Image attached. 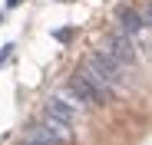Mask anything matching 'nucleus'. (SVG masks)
Listing matches in <instances>:
<instances>
[{"instance_id":"nucleus-1","label":"nucleus","mask_w":152,"mask_h":145,"mask_svg":"<svg viewBox=\"0 0 152 145\" xmlns=\"http://www.w3.org/2000/svg\"><path fill=\"white\" fill-rule=\"evenodd\" d=\"M86 112V106L80 102V99H73V96L66 92V89H60V92H53L46 99V106H43V115L46 119H53V122H60L63 129H76V122H80V115Z\"/></svg>"},{"instance_id":"nucleus-2","label":"nucleus","mask_w":152,"mask_h":145,"mask_svg":"<svg viewBox=\"0 0 152 145\" xmlns=\"http://www.w3.org/2000/svg\"><path fill=\"white\" fill-rule=\"evenodd\" d=\"M116 30L136 40V33L145 30V20H142V13L132 10V7H119V10H116Z\"/></svg>"},{"instance_id":"nucleus-3","label":"nucleus","mask_w":152,"mask_h":145,"mask_svg":"<svg viewBox=\"0 0 152 145\" xmlns=\"http://www.w3.org/2000/svg\"><path fill=\"white\" fill-rule=\"evenodd\" d=\"M13 46H17V43H7V46H0V69H4V66H7V59L13 56Z\"/></svg>"},{"instance_id":"nucleus-4","label":"nucleus","mask_w":152,"mask_h":145,"mask_svg":"<svg viewBox=\"0 0 152 145\" xmlns=\"http://www.w3.org/2000/svg\"><path fill=\"white\" fill-rule=\"evenodd\" d=\"M53 36H56V40H69V36H73V30H66V27H63V30H53Z\"/></svg>"},{"instance_id":"nucleus-5","label":"nucleus","mask_w":152,"mask_h":145,"mask_svg":"<svg viewBox=\"0 0 152 145\" xmlns=\"http://www.w3.org/2000/svg\"><path fill=\"white\" fill-rule=\"evenodd\" d=\"M142 20H145V27H152V4L142 10Z\"/></svg>"},{"instance_id":"nucleus-6","label":"nucleus","mask_w":152,"mask_h":145,"mask_svg":"<svg viewBox=\"0 0 152 145\" xmlns=\"http://www.w3.org/2000/svg\"><path fill=\"white\" fill-rule=\"evenodd\" d=\"M20 4H23V0H7V7H10V10H13V7H20Z\"/></svg>"},{"instance_id":"nucleus-7","label":"nucleus","mask_w":152,"mask_h":145,"mask_svg":"<svg viewBox=\"0 0 152 145\" xmlns=\"http://www.w3.org/2000/svg\"><path fill=\"white\" fill-rule=\"evenodd\" d=\"M0 23H4V17H0Z\"/></svg>"}]
</instances>
